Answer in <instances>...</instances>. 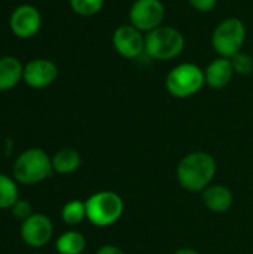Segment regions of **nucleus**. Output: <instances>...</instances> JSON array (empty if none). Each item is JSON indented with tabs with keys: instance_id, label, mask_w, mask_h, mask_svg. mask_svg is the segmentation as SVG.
<instances>
[{
	"instance_id": "f257e3e1",
	"label": "nucleus",
	"mask_w": 253,
	"mask_h": 254,
	"mask_svg": "<svg viewBox=\"0 0 253 254\" xmlns=\"http://www.w3.org/2000/svg\"><path fill=\"white\" fill-rule=\"evenodd\" d=\"M216 159L207 152H192L177 165L176 177L180 186L189 192H203L216 176Z\"/></svg>"
},
{
	"instance_id": "f03ea898",
	"label": "nucleus",
	"mask_w": 253,
	"mask_h": 254,
	"mask_svg": "<svg viewBox=\"0 0 253 254\" xmlns=\"http://www.w3.org/2000/svg\"><path fill=\"white\" fill-rule=\"evenodd\" d=\"M186 40L180 30L161 25L145 34V55L155 61H171L182 55Z\"/></svg>"
},
{
	"instance_id": "7ed1b4c3",
	"label": "nucleus",
	"mask_w": 253,
	"mask_h": 254,
	"mask_svg": "<svg viewBox=\"0 0 253 254\" xmlns=\"http://www.w3.org/2000/svg\"><path fill=\"white\" fill-rule=\"evenodd\" d=\"M52 173V158L39 147L24 150L13 162V179L19 185L30 186L42 183Z\"/></svg>"
},
{
	"instance_id": "20e7f679",
	"label": "nucleus",
	"mask_w": 253,
	"mask_h": 254,
	"mask_svg": "<svg viewBox=\"0 0 253 254\" xmlns=\"http://www.w3.org/2000/svg\"><path fill=\"white\" fill-rule=\"evenodd\" d=\"M246 37V24L237 16H228L213 28L210 43L218 57L231 60L234 55L243 51Z\"/></svg>"
},
{
	"instance_id": "39448f33",
	"label": "nucleus",
	"mask_w": 253,
	"mask_h": 254,
	"mask_svg": "<svg viewBox=\"0 0 253 254\" xmlns=\"http://www.w3.org/2000/svg\"><path fill=\"white\" fill-rule=\"evenodd\" d=\"M206 85L204 70L195 63H180L166 76V89L174 98H189L198 94Z\"/></svg>"
},
{
	"instance_id": "423d86ee",
	"label": "nucleus",
	"mask_w": 253,
	"mask_h": 254,
	"mask_svg": "<svg viewBox=\"0 0 253 254\" xmlns=\"http://www.w3.org/2000/svg\"><path fill=\"white\" fill-rule=\"evenodd\" d=\"M86 220L98 228L115 225L124 213L122 198L112 190L92 193L86 201Z\"/></svg>"
},
{
	"instance_id": "0eeeda50",
	"label": "nucleus",
	"mask_w": 253,
	"mask_h": 254,
	"mask_svg": "<svg viewBox=\"0 0 253 254\" xmlns=\"http://www.w3.org/2000/svg\"><path fill=\"white\" fill-rule=\"evenodd\" d=\"M166 6L161 0H134L128 10V22L142 33H149L163 25Z\"/></svg>"
},
{
	"instance_id": "6e6552de",
	"label": "nucleus",
	"mask_w": 253,
	"mask_h": 254,
	"mask_svg": "<svg viewBox=\"0 0 253 254\" xmlns=\"http://www.w3.org/2000/svg\"><path fill=\"white\" fill-rule=\"evenodd\" d=\"M112 45L118 55L125 60H136L145 54V33L134 25L122 24L112 34Z\"/></svg>"
},
{
	"instance_id": "1a4fd4ad",
	"label": "nucleus",
	"mask_w": 253,
	"mask_h": 254,
	"mask_svg": "<svg viewBox=\"0 0 253 254\" xmlns=\"http://www.w3.org/2000/svg\"><path fill=\"white\" fill-rule=\"evenodd\" d=\"M21 238L33 249H40L46 246L54 235V225L51 219L40 213H33L27 220L21 223Z\"/></svg>"
},
{
	"instance_id": "9d476101",
	"label": "nucleus",
	"mask_w": 253,
	"mask_h": 254,
	"mask_svg": "<svg viewBox=\"0 0 253 254\" xmlns=\"http://www.w3.org/2000/svg\"><path fill=\"white\" fill-rule=\"evenodd\" d=\"M12 33L19 39L34 37L42 27V15L33 4H21L13 9L9 18Z\"/></svg>"
},
{
	"instance_id": "9b49d317",
	"label": "nucleus",
	"mask_w": 253,
	"mask_h": 254,
	"mask_svg": "<svg viewBox=\"0 0 253 254\" xmlns=\"http://www.w3.org/2000/svg\"><path fill=\"white\" fill-rule=\"evenodd\" d=\"M58 77V67L48 58H36L24 65L22 80L33 89H43L52 85Z\"/></svg>"
},
{
	"instance_id": "f8f14e48",
	"label": "nucleus",
	"mask_w": 253,
	"mask_h": 254,
	"mask_svg": "<svg viewBox=\"0 0 253 254\" xmlns=\"http://www.w3.org/2000/svg\"><path fill=\"white\" fill-rule=\"evenodd\" d=\"M234 74L236 73H234L231 60L224 58V57H218V58L212 60L204 68L206 85L212 89L227 88L231 83Z\"/></svg>"
},
{
	"instance_id": "ddd939ff",
	"label": "nucleus",
	"mask_w": 253,
	"mask_h": 254,
	"mask_svg": "<svg viewBox=\"0 0 253 254\" xmlns=\"http://www.w3.org/2000/svg\"><path fill=\"white\" fill-rule=\"evenodd\" d=\"M203 202L213 213H225L233 207V192L222 185H210L203 190Z\"/></svg>"
},
{
	"instance_id": "4468645a",
	"label": "nucleus",
	"mask_w": 253,
	"mask_h": 254,
	"mask_svg": "<svg viewBox=\"0 0 253 254\" xmlns=\"http://www.w3.org/2000/svg\"><path fill=\"white\" fill-rule=\"evenodd\" d=\"M24 65L15 57H1L0 58V91L13 89L22 79Z\"/></svg>"
},
{
	"instance_id": "2eb2a0df",
	"label": "nucleus",
	"mask_w": 253,
	"mask_h": 254,
	"mask_svg": "<svg viewBox=\"0 0 253 254\" xmlns=\"http://www.w3.org/2000/svg\"><path fill=\"white\" fill-rule=\"evenodd\" d=\"M82 158L78 150L72 147H64L60 149L54 156H52V168L58 174H72L81 167Z\"/></svg>"
},
{
	"instance_id": "dca6fc26",
	"label": "nucleus",
	"mask_w": 253,
	"mask_h": 254,
	"mask_svg": "<svg viewBox=\"0 0 253 254\" xmlns=\"http://www.w3.org/2000/svg\"><path fill=\"white\" fill-rule=\"evenodd\" d=\"M86 247V240L81 232L67 231L61 234L55 243V249L60 254H82Z\"/></svg>"
},
{
	"instance_id": "f3484780",
	"label": "nucleus",
	"mask_w": 253,
	"mask_h": 254,
	"mask_svg": "<svg viewBox=\"0 0 253 254\" xmlns=\"http://www.w3.org/2000/svg\"><path fill=\"white\" fill-rule=\"evenodd\" d=\"M18 199V182L6 174H0V210H10Z\"/></svg>"
},
{
	"instance_id": "a211bd4d",
	"label": "nucleus",
	"mask_w": 253,
	"mask_h": 254,
	"mask_svg": "<svg viewBox=\"0 0 253 254\" xmlns=\"http://www.w3.org/2000/svg\"><path fill=\"white\" fill-rule=\"evenodd\" d=\"M61 219L70 226L81 225L86 219V205L81 199H72L64 204L61 210Z\"/></svg>"
},
{
	"instance_id": "6ab92c4d",
	"label": "nucleus",
	"mask_w": 253,
	"mask_h": 254,
	"mask_svg": "<svg viewBox=\"0 0 253 254\" xmlns=\"http://www.w3.org/2000/svg\"><path fill=\"white\" fill-rule=\"evenodd\" d=\"M106 0H69L72 10L81 16H94L101 12Z\"/></svg>"
},
{
	"instance_id": "aec40b11",
	"label": "nucleus",
	"mask_w": 253,
	"mask_h": 254,
	"mask_svg": "<svg viewBox=\"0 0 253 254\" xmlns=\"http://www.w3.org/2000/svg\"><path fill=\"white\" fill-rule=\"evenodd\" d=\"M231 64H233V68H234V73L236 74H240V76H249L253 73V58L251 54L242 51L239 52L237 55H234L231 58Z\"/></svg>"
},
{
	"instance_id": "412c9836",
	"label": "nucleus",
	"mask_w": 253,
	"mask_h": 254,
	"mask_svg": "<svg viewBox=\"0 0 253 254\" xmlns=\"http://www.w3.org/2000/svg\"><path fill=\"white\" fill-rule=\"evenodd\" d=\"M10 211H12V216L16 219V220H21V223L24 222V220H27L31 214H33V205H31V202H28L27 199H18L16 202H15V205L10 208Z\"/></svg>"
},
{
	"instance_id": "4be33fe9",
	"label": "nucleus",
	"mask_w": 253,
	"mask_h": 254,
	"mask_svg": "<svg viewBox=\"0 0 253 254\" xmlns=\"http://www.w3.org/2000/svg\"><path fill=\"white\" fill-rule=\"evenodd\" d=\"M189 6L201 13H209L218 6V0H188Z\"/></svg>"
},
{
	"instance_id": "5701e85b",
	"label": "nucleus",
	"mask_w": 253,
	"mask_h": 254,
	"mask_svg": "<svg viewBox=\"0 0 253 254\" xmlns=\"http://www.w3.org/2000/svg\"><path fill=\"white\" fill-rule=\"evenodd\" d=\"M95 254H124V252H122L119 247H116V246H110V244H107V246L100 247Z\"/></svg>"
},
{
	"instance_id": "b1692460",
	"label": "nucleus",
	"mask_w": 253,
	"mask_h": 254,
	"mask_svg": "<svg viewBox=\"0 0 253 254\" xmlns=\"http://www.w3.org/2000/svg\"><path fill=\"white\" fill-rule=\"evenodd\" d=\"M174 254H200L197 250H192V249H179Z\"/></svg>"
},
{
	"instance_id": "393cba45",
	"label": "nucleus",
	"mask_w": 253,
	"mask_h": 254,
	"mask_svg": "<svg viewBox=\"0 0 253 254\" xmlns=\"http://www.w3.org/2000/svg\"><path fill=\"white\" fill-rule=\"evenodd\" d=\"M34 254H40V253H34Z\"/></svg>"
}]
</instances>
